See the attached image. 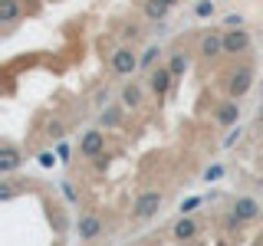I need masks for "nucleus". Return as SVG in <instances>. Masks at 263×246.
I'll return each mask as SVG.
<instances>
[{
    "label": "nucleus",
    "mask_w": 263,
    "mask_h": 246,
    "mask_svg": "<svg viewBox=\"0 0 263 246\" xmlns=\"http://www.w3.org/2000/svg\"><path fill=\"white\" fill-rule=\"evenodd\" d=\"M161 203H164L161 191H142V194L135 197V207H132V217H135V220H152L155 213L161 210Z\"/></svg>",
    "instance_id": "f257e3e1"
},
{
    "label": "nucleus",
    "mask_w": 263,
    "mask_h": 246,
    "mask_svg": "<svg viewBox=\"0 0 263 246\" xmlns=\"http://www.w3.org/2000/svg\"><path fill=\"white\" fill-rule=\"evenodd\" d=\"M250 86H253V69H250V66H240V69H234V72H230V76H227V95L230 98H243L247 92H250Z\"/></svg>",
    "instance_id": "f03ea898"
},
{
    "label": "nucleus",
    "mask_w": 263,
    "mask_h": 246,
    "mask_svg": "<svg viewBox=\"0 0 263 246\" xmlns=\"http://www.w3.org/2000/svg\"><path fill=\"white\" fill-rule=\"evenodd\" d=\"M247 49H250V33H247L243 27L224 30V53L227 56H243Z\"/></svg>",
    "instance_id": "7ed1b4c3"
},
{
    "label": "nucleus",
    "mask_w": 263,
    "mask_h": 246,
    "mask_svg": "<svg viewBox=\"0 0 263 246\" xmlns=\"http://www.w3.org/2000/svg\"><path fill=\"white\" fill-rule=\"evenodd\" d=\"M230 217H234V223H250V220L260 217V203L253 197H237L234 207H230Z\"/></svg>",
    "instance_id": "20e7f679"
},
{
    "label": "nucleus",
    "mask_w": 263,
    "mask_h": 246,
    "mask_svg": "<svg viewBox=\"0 0 263 246\" xmlns=\"http://www.w3.org/2000/svg\"><path fill=\"white\" fill-rule=\"evenodd\" d=\"M109 66H112L115 76H132V72H135L142 63H138V56L132 53V49L122 46V49H115V53H112V63H109Z\"/></svg>",
    "instance_id": "39448f33"
},
{
    "label": "nucleus",
    "mask_w": 263,
    "mask_h": 246,
    "mask_svg": "<svg viewBox=\"0 0 263 246\" xmlns=\"http://www.w3.org/2000/svg\"><path fill=\"white\" fill-rule=\"evenodd\" d=\"M105 151V135L102 131H86V135H82V141H79V154L82 158H99V154Z\"/></svg>",
    "instance_id": "423d86ee"
},
{
    "label": "nucleus",
    "mask_w": 263,
    "mask_h": 246,
    "mask_svg": "<svg viewBox=\"0 0 263 246\" xmlns=\"http://www.w3.org/2000/svg\"><path fill=\"white\" fill-rule=\"evenodd\" d=\"M76 233H79V240H96L102 233V217L99 213H82L76 220Z\"/></svg>",
    "instance_id": "0eeeda50"
},
{
    "label": "nucleus",
    "mask_w": 263,
    "mask_h": 246,
    "mask_svg": "<svg viewBox=\"0 0 263 246\" xmlns=\"http://www.w3.org/2000/svg\"><path fill=\"white\" fill-rule=\"evenodd\" d=\"M201 56L204 59H217V56H224V33H204L201 36Z\"/></svg>",
    "instance_id": "6e6552de"
},
{
    "label": "nucleus",
    "mask_w": 263,
    "mask_h": 246,
    "mask_svg": "<svg viewBox=\"0 0 263 246\" xmlns=\"http://www.w3.org/2000/svg\"><path fill=\"white\" fill-rule=\"evenodd\" d=\"M171 79H175V72H171L168 66H158V69H152L148 89H152L155 95H168V89H171Z\"/></svg>",
    "instance_id": "1a4fd4ad"
},
{
    "label": "nucleus",
    "mask_w": 263,
    "mask_h": 246,
    "mask_svg": "<svg viewBox=\"0 0 263 246\" xmlns=\"http://www.w3.org/2000/svg\"><path fill=\"white\" fill-rule=\"evenodd\" d=\"M16 168H20V148L10 145V141H4V145H0V171L10 174V171H16Z\"/></svg>",
    "instance_id": "9d476101"
},
{
    "label": "nucleus",
    "mask_w": 263,
    "mask_h": 246,
    "mask_svg": "<svg viewBox=\"0 0 263 246\" xmlns=\"http://www.w3.org/2000/svg\"><path fill=\"white\" fill-rule=\"evenodd\" d=\"M171 233H175V240H181V243L194 240V236H197V220H194V217H187V213H181V220H178L175 227H171Z\"/></svg>",
    "instance_id": "9b49d317"
},
{
    "label": "nucleus",
    "mask_w": 263,
    "mask_h": 246,
    "mask_svg": "<svg viewBox=\"0 0 263 246\" xmlns=\"http://www.w3.org/2000/svg\"><path fill=\"white\" fill-rule=\"evenodd\" d=\"M23 13V4L20 0H0V27H13Z\"/></svg>",
    "instance_id": "f8f14e48"
},
{
    "label": "nucleus",
    "mask_w": 263,
    "mask_h": 246,
    "mask_svg": "<svg viewBox=\"0 0 263 246\" xmlns=\"http://www.w3.org/2000/svg\"><path fill=\"white\" fill-rule=\"evenodd\" d=\"M237 118H240V105H237V98H227L217 109V121L220 125H237Z\"/></svg>",
    "instance_id": "ddd939ff"
},
{
    "label": "nucleus",
    "mask_w": 263,
    "mask_h": 246,
    "mask_svg": "<svg viewBox=\"0 0 263 246\" xmlns=\"http://www.w3.org/2000/svg\"><path fill=\"white\" fill-rule=\"evenodd\" d=\"M142 98H145V92H142V86H138V82H132V86L122 89V105H125V109H138V105H142Z\"/></svg>",
    "instance_id": "4468645a"
},
{
    "label": "nucleus",
    "mask_w": 263,
    "mask_h": 246,
    "mask_svg": "<svg viewBox=\"0 0 263 246\" xmlns=\"http://www.w3.org/2000/svg\"><path fill=\"white\" fill-rule=\"evenodd\" d=\"M168 10H171V7L164 4V0H148V4H145V16H148V20H164Z\"/></svg>",
    "instance_id": "2eb2a0df"
},
{
    "label": "nucleus",
    "mask_w": 263,
    "mask_h": 246,
    "mask_svg": "<svg viewBox=\"0 0 263 246\" xmlns=\"http://www.w3.org/2000/svg\"><path fill=\"white\" fill-rule=\"evenodd\" d=\"M115 125H122V105H109L102 112V128H115Z\"/></svg>",
    "instance_id": "dca6fc26"
},
{
    "label": "nucleus",
    "mask_w": 263,
    "mask_h": 246,
    "mask_svg": "<svg viewBox=\"0 0 263 246\" xmlns=\"http://www.w3.org/2000/svg\"><path fill=\"white\" fill-rule=\"evenodd\" d=\"M168 69L175 72V79L184 76V69H187V53H175V56H171V63H168Z\"/></svg>",
    "instance_id": "f3484780"
},
{
    "label": "nucleus",
    "mask_w": 263,
    "mask_h": 246,
    "mask_svg": "<svg viewBox=\"0 0 263 246\" xmlns=\"http://www.w3.org/2000/svg\"><path fill=\"white\" fill-rule=\"evenodd\" d=\"M158 59H161V49H158V46H148L145 56H142L138 63H142V69H155V63H158Z\"/></svg>",
    "instance_id": "a211bd4d"
},
{
    "label": "nucleus",
    "mask_w": 263,
    "mask_h": 246,
    "mask_svg": "<svg viewBox=\"0 0 263 246\" xmlns=\"http://www.w3.org/2000/svg\"><path fill=\"white\" fill-rule=\"evenodd\" d=\"M194 13H197V16H214V0H197Z\"/></svg>",
    "instance_id": "6ab92c4d"
},
{
    "label": "nucleus",
    "mask_w": 263,
    "mask_h": 246,
    "mask_svg": "<svg viewBox=\"0 0 263 246\" xmlns=\"http://www.w3.org/2000/svg\"><path fill=\"white\" fill-rule=\"evenodd\" d=\"M220 177H224V168H220V164H214V168L204 171V180H220Z\"/></svg>",
    "instance_id": "aec40b11"
},
{
    "label": "nucleus",
    "mask_w": 263,
    "mask_h": 246,
    "mask_svg": "<svg viewBox=\"0 0 263 246\" xmlns=\"http://www.w3.org/2000/svg\"><path fill=\"white\" fill-rule=\"evenodd\" d=\"M40 168H53V164H56V154H49V151H43V154H40Z\"/></svg>",
    "instance_id": "412c9836"
},
{
    "label": "nucleus",
    "mask_w": 263,
    "mask_h": 246,
    "mask_svg": "<svg viewBox=\"0 0 263 246\" xmlns=\"http://www.w3.org/2000/svg\"><path fill=\"white\" fill-rule=\"evenodd\" d=\"M237 138H240V125H237V128H234V131H230V135L224 138V148H230V145L237 141Z\"/></svg>",
    "instance_id": "4be33fe9"
},
{
    "label": "nucleus",
    "mask_w": 263,
    "mask_h": 246,
    "mask_svg": "<svg viewBox=\"0 0 263 246\" xmlns=\"http://www.w3.org/2000/svg\"><path fill=\"white\" fill-rule=\"evenodd\" d=\"M13 197V187L10 184H0V200H10Z\"/></svg>",
    "instance_id": "5701e85b"
},
{
    "label": "nucleus",
    "mask_w": 263,
    "mask_h": 246,
    "mask_svg": "<svg viewBox=\"0 0 263 246\" xmlns=\"http://www.w3.org/2000/svg\"><path fill=\"white\" fill-rule=\"evenodd\" d=\"M60 191H63V197H66V200H76V191H72V184H63Z\"/></svg>",
    "instance_id": "b1692460"
},
{
    "label": "nucleus",
    "mask_w": 263,
    "mask_h": 246,
    "mask_svg": "<svg viewBox=\"0 0 263 246\" xmlns=\"http://www.w3.org/2000/svg\"><path fill=\"white\" fill-rule=\"evenodd\" d=\"M197 207V197H191V200H184V203H181V213H191Z\"/></svg>",
    "instance_id": "393cba45"
},
{
    "label": "nucleus",
    "mask_w": 263,
    "mask_h": 246,
    "mask_svg": "<svg viewBox=\"0 0 263 246\" xmlns=\"http://www.w3.org/2000/svg\"><path fill=\"white\" fill-rule=\"evenodd\" d=\"M122 36H125V39H135L138 36V27H125V30H122Z\"/></svg>",
    "instance_id": "a878e982"
},
{
    "label": "nucleus",
    "mask_w": 263,
    "mask_h": 246,
    "mask_svg": "<svg viewBox=\"0 0 263 246\" xmlns=\"http://www.w3.org/2000/svg\"><path fill=\"white\" fill-rule=\"evenodd\" d=\"M49 135H53V138L63 135V125H60V121H53V125H49Z\"/></svg>",
    "instance_id": "bb28decb"
},
{
    "label": "nucleus",
    "mask_w": 263,
    "mask_h": 246,
    "mask_svg": "<svg viewBox=\"0 0 263 246\" xmlns=\"http://www.w3.org/2000/svg\"><path fill=\"white\" fill-rule=\"evenodd\" d=\"M164 4H168V7H175V4H178V0H164Z\"/></svg>",
    "instance_id": "cd10ccee"
},
{
    "label": "nucleus",
    "mask_w": 263,
    "mask_h": 246,
    "mask_svg": "<svg viewBox=\"0 0 263 246\" xmlns=\"http://www.w3.org/2000/svg\"><path fill=\"white\" fill-rule=\"evenodd\" d=\"M260 125H263V112H260Z\"/></svg>",
    "instance_id": "c85d7f7f"
},
{
    "label": "nucleus",
    "mask_w": 263,
    "mask_h": 246,
    "mask_svg": "<svg viewBox=\"0 0 263 246\" xmlns=\"http://www.w3.org/2000/svg\"><path fill=\"white\" fill-rule=\"evenodd\" d=\"M260 191H263V177H260Z\"/></svg>",
    "instance_id": "c756f323"
}]
</instances>
